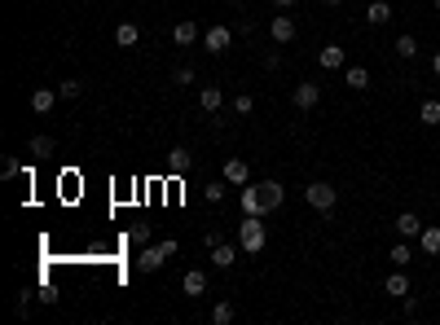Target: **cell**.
I'll list each match as a JSON object with an SVG mask.
<instances>
[{
	"label": "cell",
	"instance_id": "8992f818",
	"mask_svg": "<svg viewBox=\"0 0 440 325\" xmlns=\"http://www.w3.org/2000/svg\"><path fill=\"white\" fill-rule=\"evenodd\" d=\"M220 176H225V181H229L234 189L251 185V167H247V158H225V162H220Z\"/></svg>",
	"mask_w": 440,
	"mask_h": 325
},
{
	"label": "cell",
	"instance_id": "3957f363",
	"mask_svg": "<svg viewBox=\"0 0 440 325\" xmlns=\"http://www.w3.org/2000/svg\"><path fill=\"white\" fill-rule=\"evenodd\" d=\"M176 255V237H163V242H150V247H141V255H137V268L141 272H159L168 259Z\"/></svg>",
	"mask_w": 440,
	"mask_h": 325
},
{
	"label": "cell",
	"instance_id": "9a60e30c",
	"mask_svg": "<svg viewBox=\"0 0 440 325\" xmlns=\"http://www.w3.org/2000/svg\"><path fill=\"white\" fill-rule=\"evenodd\" d=\"M242 247H234V242H220V247H211V268H234Z\"/></svg>",
	"mask_w": 440,
	"mask_h": 325
},
{
	"label": "cell",
	"instance_id": "6da1fadb",
	"mask_svg": "<svg viewBox=\"0 0 440 325\" xmlns=\"http://www.w3.org/2000/svg\"><path fill=\"white\" fill-rule=\"evenodd\" d=\"M282 202H286V189L278 181H260V185H242L238 189L242 216H269V211H278Z\"/></svg>",
	"mask_w": 440,
	"mask_h": 325
},
{
	"label": "cell",
	"instance_id": "f1b7e54d",
	"mask_svg": "<svg viewBox=\"0 0 440 325\" xmlns=\"http://www.w3.org/2000/svg\"><path fill=\"white\" fill-rule=\"evenodd\" d=\"M58 92H62V102H75V97L84 92V84H79V79H62V84H58Z\"/></svg>",
	"mask_w": 440,
	"mask_h": 325
},
{
	"label": "cell",
	"instance_id": "277c9868",
	"mask_svg": "<svg viewBox=\"0 0 440 325\" xmlns=\"http://www.w3.org/2000/svg\"><path fill=\"white\" fill-rule=\"evenodd\" d=\"M304 202L326 216V211H335V207H339V189H335L331 181H313V185H304Z\"/></svg>",
	"mask_w": 440,
	"mask_h": 325
},
{
	"label": "cell",
	"instance_id": "603a6c76",
	"mask_svg": "<svg viewBox=\"0 0 440 325\" xmlns=\"http://www.w3.org/2000/svg\"><path fill=\"white\" fill-rule=\"evenodd\" d=\"M418 123L422 127H440V102H436V97H427V102L418 106Z\"/></svg>",
	"mask_w": 440,
	"mask_h": 325
},
{
	"label": "cell",
	"instance_id": "8d00e7d4",
	"mask_svg": "<svg viewBox=\"0 0 440 325\" xmlns=\"http://www.w3.org/2000/svg\"><path fill=\"white\" fill-rule=\"evenodd\" d=\"M436 13H440V0H436Z\"/></svg>",
	"mask_w": 440,
	"mask_h": 325
},
{
	"label": "cell",
	"instance_id": "ac0fdd59",
	"mask_svg": "<svg viewBox=\"0 0 440 325\" xmlns=\"http://www.w3.org/2000/svg\"><path fill=\"white\" fill-rule=\"evenodd\" d=\"M115 44H119V48H137V44H141V27H137V22H119V27H115Z\"/></svg>",
	"mask_w": 440,
	"mask_h": 325
},
{
	"label": "cell",
	"instance_id": "e0dca14e",
	"mask_svg": "<svg viewBox=\"0 0 440 325\" xmlns=\"http://www.w3.org/2000/svg\"><path fill=\"white\" fill-rule=\"evenodd\" d=\"M418 251H422V255H440V224H422Z\"/></svg>",
	"mask_w": 440,
	"mask_h": 325
},
{
	"label": "cell",
	"instance_id": "74e56055",
	"mask_svg": "<svg viewBox=\"0 0 440 325\" xmlns=\"http://www.w3.org/2000/svg\"><path fill=\"white\" fill-rule=\"evenodd\" d=\"M199 5H207V0H199Z\"/></svg>",
	"mask_w": 440,
	"mask_h": 325
},
{
	"label": "cell",
	"instance_id": "8fae6325",
	"mask_svg": "<svg viewBox=\"0 0 440 325\" xmlns=\"http://www.w3.org/2000/svg\"><path fill=\"white\" fill-rule=\"evenodd\" d=\"M317 67H321V71H344V44H321Z\"/></svg>",
	"mask_w": 440,
	"mask_h": 325
},
{
	"label": "cell",
	"instance_id": "2e32d148",
	"mask_svg": "<svg viewBox=\"0 0 440 325\" xmlns=\"http://www.w3.org/2000/svg\"><path fill=\"white\" fill-rule=\"evenodd\" d=\"M58 88H36V92H31V110H36V115H48V110H53L58 106Z\"/></svg>",
	"mask_w": 440,
	"mask_h": 325
},
{
	"label": "cell",
	"instance_id": "d6a6232c",
	"mask_svg": "<svg viewBox=\"0 0 440 325\" xmlns=\"http://www.w3.org/2000/svg\"><path fill=\"white\" fill-rule=\"evenodd\" d=\"M432 75H440V48L432 53Z\"/></svg>",
	"mask_w": 440,
	"mask_h": 325
},
{
	"label": "cell",
	"instance_id": "d4e9b609",
	"mask_svg": "<svg viewBox=\"0 0 440 325\" xmlns=\"http://www.w3.org/2000/svg\"><path fill=\"white\" fill-rule=\"evenodd\" d=\"M229 189H234V185H229V181H225V176H220V181L203 185V198H207L211 207H220V202H225V193H229Z\"/></svg>",
	"mask_w": 440,
	"mask_h": 325
},
{
	"label": "cell",
	"instance_id": "484cf974",
	"mask_svg": "<svg viewBox=\"0 0 440 325\" xmlns=\"http://www.w3.org/2000/svg\"><path fill=\"white\" fill-rule=\"evenodd\" d=\"M27 154H31V158H48V154H53V137H44V132L31 137V141H27Z\"/></svg>",
	"mask_w": 440,
	"mask_h": 325
},
{
	"label": "cell",
	"instance_id": "5bb4252c",
	"mask_svg": "<svg viewBox=\"0 0 440 325\" xmlns=\"http://www.w3.org/2000/svg\"><path fill=\"white\" fill-rule=\"evenodd\" d=\"M220 106H225V92H220L216 84H203V92H199V110H203V115H216Z\"/></svg>",
	"mask_w": 440,
	"mask_h": 325
},
{
	"label": "cell",
	"instance_id": "cb8c5ba5",
	"mask_svg": "<svg viewBox=\"0 0 440 325\" xmlns=\"http://www.w3.org/2000/svg\"><path fill=\"white\" fill-rule=\"evenodd\" d=\"M387 259H392V264H396V268H410V264H414V247H410V242H405V237H401V242H396V247H392V251H387Z\"/></svg>",
	"mask_w": 440,
	"mask_h": 325
},
{
	"label": "cell",
	"instance_id": "83f0119b",
	"mask_svg": "<svg viewBox=\"0 0 440 325\" xmlns=\"http://www.w3.org/2000/svg\"><path fill=\"white\" fill-rule=\"evenodd\" d=\"M251 110H255V97H251V92H238V97H234V115H242V119H247Z\"/></svg>",
	"mask_w": 440,
	"mask_h": 325
},
{
	"label": "cell",
	"instance_id": "30bf717a",
	"mask_svg": "<svg viewBox=\"0 0 440 325\" xmlns=\"http://www.w3.org/2000/svg\"><path fill=\"white\" fill-rule=\"evenodd\" d=\"M291 102H295V110H313V106L321 102V84H295Z\"/></svg>",
	"mask_w": 440,
	"mask_h": 325
},
{
	"label": "cell",
	"instance_id": "4dcf8cb0",
	"mask_svg": "<svg viewBox=\"0 0 440 325\" xmlns=\"http://www.w3.org/2000/svg\"><path fill=\"white\" fill-rule=\"evenodd\" d=\"M128 237H133L137 247H150V224H133V229H128Z\"/></svg>",
	"mask_w": 440,
	"mask_h": 325
},
{
	"label": "cell",
	"instance_id": "4316f807",
	"mask_svg": "<svg viewBox=\"0 0 440 325\" xmlns=\"http://www.w3.org/2000/svg\"><path fill=\"white\" fill-rule=\"evenodd\" d=\"M234 317H238L234 303H216L211 307V325H234Z\"/></svg>",
	"mask_w": 440,
	"mask_h": 325
},
{
	"label": "cell",
	"instance_id": "d590c367",
	"mask_svg": "<svg viewBox=\"0 0 440 325\" xmlns=\"http://www.w3.org/2000/svg\"><path fill=\"white\" fill-rule=\"evenodd\" d=\"M229 5H242V0H229Z\"/></svg>",
	"mask_w": 440,
	"mask_h": 325
},
{
	"label": "cell",
	"instance_id": "7c38bea8",
	"mask_svg": "<svg viewBox=\"0 0 440 325\" xmlns=\"http://www.w3.org/2000/svg\"><path fill=\"white\" fill-rule=\"evenodd\" d=\"M181 290H185L189 299H203V295H207V272H203V268H189L185 277H181Z\"/></svg>",
	"mask_w": 440,
	"mask_h": 325
},
{
	"label": "cell",
	"instance_id": "5b68a950",
	"mask_svg": "<svg viewBox=\"0 0 440 325\" xmlns=\"http://www.w3.org/2000/svg\"><path fill=\"white\" fill-rule=\"evenodd\" d=\"M295 18H291V13L282 9V13H273V18H269V36H273V44H291V40H295Z\"/></svg>",
	"mask_w": 440,
	"mask_h": 325
},
{
	"label": "cell",
	"instance_id": "d6986e66",
	"mask_svg": "<svg viewBox=\"0 0 440 325\" xmlns=\"http://www.w3.org/2000/svg\"><path fill=\"white\" fill-rule=\"evenodd\" d=\"M344 84H348L352 92H366V88H370V71H366V67H344Z\"/></svg>",
	"mask_w": 440,
	"mask_h": 325
},
{
	"label": "cell",
	"instance_id": "7402d4cb",
	"mask_svg": "<svg viewBox=\"0 0 440 325\" xmlns=\"http://www.w3.org/2000/svg\"><path fill=\"white\" fill-rule=\"evenodd\" d=\"M392 53H396L401 62H414V57H418V40L410 36V31H405V36H396V44H392Z\"/></svg>",
	"mask_w": 440,
	"mask_h": 325
},
{
	"label": "cell",
	"instance_id": "44dd1931",
	"mask_svg": "<svg viewBox=\"0 0 440 325\" xmlns=\"http://www.w3.org/2000/svg\"><path fill=\"white\" fill-rule=\"evenodd\" d=\"M194 40H199V27H194V22H176L172 27V44L176 48H189Z\"/></svg>",
	"mask_w": 440,
	"mask_h": 325
},
{
	"label": "cell",
	"instance_id": "836d02e7",
	"mask_svg": "<svg viewBox=\"0 0 440 325\" xmlns=\"http://www.w3.org/2000/svg\"><path fill=\"white\" fill-rule=\"evenodd\" d=\"M291 5H295V0H273V9H291Z\"/></svg>",
	"mask_w": 440,
	"mask_h": 325
},
{
	"label": "cell",
	"instance_id": "1f68e13d",
	"mask_svg": "<svg viewBox=\"0 0 440 325\" xmlns=\"http://www.w3.org/2000/svg\"><path fill=\"white\" fill-rule=\"evenodd\" d=\"M0 176H5V181H13V176H22V162H18V158H5V162H0Z\"/></svg>",
	"mask_w": 440,
	"mask_h": 325
},
{
	"label": "cell",
	"instance_id": "4fadbf2b",
	"mask_svg": "<svg viewBox=\"0 0 440 325\" xmlns=\"http://www.w3.org/2000/svg\"><path fill=\"white\" fill-rule=\"evenodd\" d=\"M194 167V154L185 150V145H176V150H168V176H185Z\"/></svg>",
	"mask_w": 440,
	"mask_h": 325
},
{
	"label": "cell",
	"instance_id": "ba28073f",
	"mask_svg": "<svg viewBox=\"0 0 440 325\" xmlns=\"http://www.w3.org/2000/svg\"><path fill=\"white\" fill-rule=\"evenodd\" d=\"M392 229H396V237H405V242H418V233H422V220L414 216V211H401V216L392 220Z\"/></svg>",
	"mask_w": 440,
	"mask_h": 325
},
{
	"label": "cell",
	"instance_id": "ffe728a7",
	"mask_svg": "<svg viewBox=\"0 0 440 325\" xmlns=\"http://www.w3.org/2000/svg\"><path fill=\"white\" fill-rule=\"evenodd\" d=\"M383 290H387V295H392V299H405V295H410V277H405V268H396L392 277L383 282Z\"/></svg>",
	"mask_w": 440,
	"mask_h": 325
},
{
	"label": "cell",
	"instance_id": "7a4b0ae2",
	"mask_svg": "<svg viewBox=\"0 0 440 325\" xmlns=\"http://www.w3.org/2000/svg\"><path fill=\"white\" fill-rule=\"evenodd\" d=\"M265 242H269L265 216H242L238 220V247H242V255H260V251H265Z\"/></svg>",
	"mask_w": 440,
	"mask_h": 325
},
{
	"label": "cell",
	"instance_id": "52a82bcc",
	"mask_svg": "<svg viewBox=\"0 0 440 325\" xmlns=\"http://www.w3.org/2000/svg\"><path fill=\"white\" fill-rule=\"evenodd\" d=\"M229 44H234V31H229V27H211L207 36H203V48H207L211 57H220V53H225Z\"/></svg>",
	"mask_w": 440,
	"mask_h": 325
},
{
	"label": "cell",
	"instance_id": "f546056e",
	"mask_svg": "<svg viewBox=\"0 0 440 325\" xmlns=\"http://www.w3.org/2000/svg\"><path fill=\"white\" fill-rule=\"evenodd\" d=\"M172 84H176V88H189V84H194V67H176V71H172Z\"/></svg>",
	"mask_w": 440,
	"mask_h": 325
},
{
	"label": "cell",
	"instance_id": "9c48e42d",
	"mask_svg": "<svg viewBox=\"0 0 440 325\" xmlns=\"http://www.w3.org/2000/svg\"><path fill=\"white\" fill-rule=\"evenodd\" d=\"M392 18H396V9L387 5V0H370V5H366V22L370 27H387Z\"/></svg>",
	"mask_w": 440,
	"mask_h": 325
},
{
	"label": "cell",
	"instance_id": "e575fe53",
	"mask_svg": "<svg viewBox=\"0 0 440 325\" xmlns=\"http://www.w3.org/2000/svg\"><path fill=\"white\" fill-rule=\"evenodd\" d=\"M326 5H331V9H335V5H344V0H326Z\"/></svg>",
	"mask_w": 440,
	"mask_h": 325
}]
</instances>
